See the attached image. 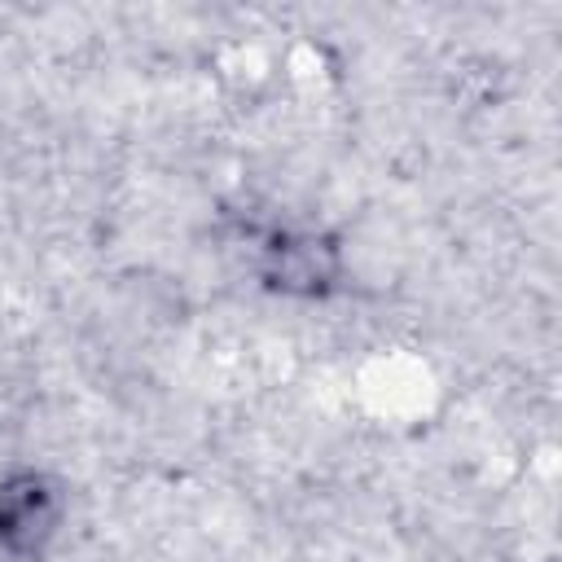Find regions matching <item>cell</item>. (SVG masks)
I'll list each match as a JSON object with an SVG mask.
<instances>
[{
  "instance_id": "cell-1",
  "label": "cell",
  "mask_w": 562,
  "mask_h": 562,
  "mask_svg": "<svg viewBox=\"0 0 562 562\" xmlns=\"http://www.w3.org/2000/svg\"><path fill=\"white\" fill-rule=\"evenodd\" d=\"M48 522H53V505H48V492L35 479L0 492V536L9 544H18V540L31 544L35 536L48 531Z\"/></svg>"
}]
</instances>
